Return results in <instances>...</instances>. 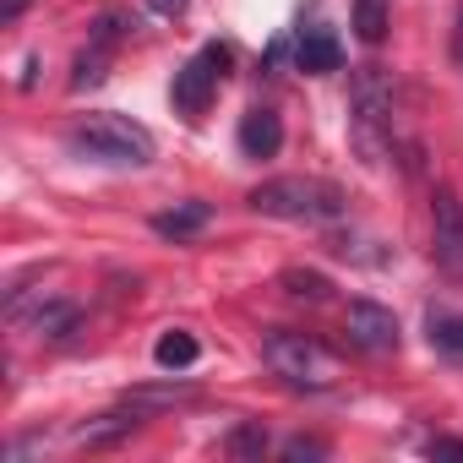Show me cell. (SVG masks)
<instances>
[{
    "mask_svg": "<svg viewBox=\"0 0 463 463\" xmlns=\"http://www.w3.org/2000/svg\"><path fill=\"white\" fill-rule=\"evenodd\" d=\"M223 452H229V458H262V452H268V430L235 425V430H229V441H223Z\"/></svg>",
    "mask_w": 463,
    "mask_h": 463,
    "instance_id": "d6986e66",
    "label": "cell"
},
{
    "mask_svg": "<svg viewBox=\"0 0 463 463\" xmlns=\"http://www.w3.org/2000/svg\"><path fill=\"white\" fill-rule=\"evenodd\" d=\"M458 273H463V262H458Z\"/></svg>",
    "mask_w": 463,
    "mask_h": 463,
    "instance_id": "d4e9b609",
    "label": "cell"
},
{
    "mask_svg": "<svg viewBox=\"0 0 463 463\" xmlns=\"http://www.w3.org/2000/svg\"><path fill=\"white\" fill-rule=\"evenodd\" d=\"M344 333H349V344H360L365 354H392L398 338H403L398 317H392L387 306H376V300H349V311H344Z\"/></svg>",
    "mask_w": 463,
    "mask_h": 463,
    "instance_id": "8992f818",
    "label": "cell"
},
{
    "mask_svg": "<svg viewBox=\"0 0 463 463\" xmlns=\"http://www.w3.org/2000/svg\"><path fill=\"white\" fill-rule=\"evenodd\" d=\"M23 12H28V0H0V28H12Z\"/></svg>",
    "mask_w": 463,
    "mask_h": 463,
    "instance_id": "7402d4cb",
    "label": "cell"
},
{
    "mask_svg": "<svg viewBox=\"0 0 463 463\" xmlns=\"http://www.w3.org/2000/svg\"><path fill=\"white\" fill-rule=\"evenodd\" d=\"M137 425H142V414L120 403V414H93L88 425H77V441H82V447H115V441H126Z\"/></svg>",
    "mask_w": 463,
    "mask_h": 463,
    "instance_id": "8fae6325",
    "label": "cell"
},
{
    "mask_svg": "<svg viewBox=\"0 0 463 463\" xmlns=\"http://www.w3.org/2000/svg\"><path fill=\"white\" fill-rule=\"evenodd\" d=\"M354 33H360V44L387 39V0H354Z\"/></svg>",
    "mask_w": 463,
    "mask_h": 463,
    "instance_id": "e0dca14e",
    "label": "cell"
},
{
    "mask_svg": "<svg viewBox=\"0 0 463 463\" xmlns=\"http://www.w3.org/2000/svg\"><path fill=\"white\" fill-rule=\"evenodd\" d=\"M104 71H109V44H93V39H88V50H82L77 66H71V88H77V93H82V88H99Z\"/></svg>",
    "mask_w": 463,
    "mask_h": 463,
    "instance_id": "2e32d148",
    "label": "cell"
},
{
    "mask_svg": "<svg viewBox=\"0 0 463 463\" xmlns=\"http://www.w3.org/2000/svg\"><path fill=\"white\" fill-rule=\"evenodd\" d=\"M295 66L306 77H327V71H344V44L333 28H306L295 39Z\"/></svg>",
    "mask_w": 463,
    "mask_h": 463,
    "instance_id": "ba28073f",
    "label": "cell"
},
{
    "mask_svg": "<svg viewBox=\"0 0 463 463\" xmlns=\"http://www.w3.org/2000/svg\"><path fill=\"white\" fill-rule=\"evenodd\" d=\"M185 398H191L185 387H131L120 403H126V409H137V414L147 420V414H164V409H175V403H185Z\"/></svg>",
    "mask_w": 463,
    "mask_h": 463,
    "instance_id": "9a60e30c",
    "label": "cell"
},
{
    "mask_svg": "<svg viewBox=\"0 0 463 463\" xmlns=\"http://www.w3.org/2000/svg\"><path fill=\"white\" fill-rule=\"evenodd\" d=\"M262 360H268V371L284 376L289 387H311V392H322V387L333 382V360H327V349H322L317 338H306V333H268V338H262Z\"/></svg>",
    "mask_w": 463,
    "mask_h": 463,
    "instance_id": "277c9868",
    "label": "cell"
},
{
    "mask_svg": "<svg viewBox=\"0 0 463 463\" xmlns=\"http://www.w3.org/2000/svg\"><path fill=\"white\" fill-rule=\"evenodd\" d=\"M196 354H202V344H196L185 327H169V333L153 344V360H158L164 371H185V365H196Z\"/></svg>",
    "mask_w": 463,
    "mask_h": 463,
    "instance_id": "5bb4252c",
    "label": "cell"
},
{
    "mask_svg": "<svg viewBox=\"0 0 463 463\" xmlns=\"http://www.w3.org/2000/svg\"><path fill=\"white\" fill-rule=\"evenodd\" d=\"M452 55H458V66H463V12H458V23H452Z\"/></svg>",
    "mask_w": 463,
    "mask_h": 463,
    "instance_id": "cb8c5ba5",
    "label": "cell"
},
{
    "mask_svg": "<svg viewBox=\"0 0 463 463\" xmlns=\"http://www.w3.org/2000/svg\"><path fill=\"white\" fill-rule=\"evenodd\" d=\"M251 207L268 213V218H289V223H333L344 218V191L333 180H317V175H279V180H262L251 191Z\"/></svg>",
    "mask_w": 463,
    "mask_h": 463,
    "instance_id": "7a4b0ae2",
    "label": "cell"
},
{
    "mask_svg": "<svg viewBox=\"0 0 463 463\" xmlns=\"http://www.w3.org/2000/svg\"><path fill=\"white\" fill-rule=\"evenodd\" d=\"M349 109H354V142H360V153L371 164L398 153V142H403V99H398L392 71L360 66L354 82H349Z\"/></svg>",
    "mask_w": 463,
    "mask_h": 463,
    "instance_id": "6da1fadb",
    "label": "cell"
},
{
    "mask_svg": "<svg viewBox=\"0 0 463 463\" xmlns=\"http://www.w3.org/2000/svg\"><path fill=\"white\" fill-rule=\"evenodd\" d=\"M430 458H463V441L458 436H436L430 441Z\"/></svg>",
    "mask_w": 463,
    "mask_h": 463,
    "instance_id": "44dd1931",
    "label": "cell"
},
{
    "mask_svg": "<svg viewBox=\"0 0 463 463\" xmlns=\"http://www.w3.org/2000/svg\"><path fill=\"white\" fill-rule=\"evenodd\" d=\"M284 147V120L273 109H246L241 120V153L246 158H273Z\"/></svg>",
    "mask_w": 463,
    "mask_h": 463,
    "instance_id": "9c48e42d",
    "label": "cell"
},
{
    "mask_svg": "<svg viewBox=\"0 0 463 463\" xmlns=\"http://www.w3.org/2000/svg\"><path fill=\"white\" fill-rule=\"evenodd\" d=\"M229 61H235V55H229V44H202L180 71H175V88H169V99H175V109L180 115H202L207 104H213V93H218V82L229 77Z\"/></svg>",
    "mask_w": 463,
    "mask_h": 463,
    "instance_id": "5b68a950",
    "label": "cell"
},
{
    "mask_svg": "<svg viewBox=\"0 0 463 463\" xmlns=\"http://www.w3.org/2000/svg\"><path fill=\"white\" fill-rule=\"evenodd\" d=\"M430 344L441 349V354H458L463 360V317H452V311H430Z\"/></svg>",
    "mask_w": 463,
    "mask_h": 463,
    "instance_id": "ac0fdd59",
    "label": "cell"
},
{
    "mask_svg": "<svg viewBox=\"0 0 463 463\" xmlns=\"http://www.w3.org/2000/svg\"><path fill=\"white\" fill-rule=\"evenodd\" d=\"M66 147L99 164H131V169L153 164V131L137 126L131 115H88L66 131Z\"/></svg>",
    "mask_w": 463,
    "mask_h": 463,
    "instance_id": "3957f363",
    "label": "cell"
},
{
    "mask_svg": "<svg viewBox=\"0 0 463 463\" xmlns=\"http://www.w3.org/2000/svg\"><path fill=\"white\" fill-rule=\"evenodd\" d=\"M284 458H295V463H306V458H327V441H317V436H289V441H284Z\"/></svg>",
    "mask_w": 463,
    "mask_h": 463,
    "instance_id": "ffe728a7",
    "label": "cell"
},
{
    "mask_svg": "<svg viewBox=\"0 0 463 463\" xmlns=\"http://www.w3.org/2000/svg\"><path fill=\"white\" fill-rule=\"evenodd\" d=\"M279 289H284L289 300H311V306L333 300V284H327V273H317V268H284V273H279Z\"/></svg>",
    "mask_w": 463,
    "mask_h": 463,
    "instance_id": "4fadbf2b",
    "label": "cell"
},
{
    "mask_svg": "<svg viewBox=\"0 0 463 463\" xmlns=\"http://www.w3.org/2000/svg\"><path fill=\"white\" fill-rule=\"evenodd\" d=\"M147 6H153L158 17H180V12H185V0H147Z\"/></svg>",
    "mask_w": 463,
    "mask_h": 463,
    "instance_id": "603a6c76",
    "label": "cell"
},
{
    "mask_svg": "<svg viewBox=\"0 0 463 463\" xmlns=\"http://www.w3.org/2000/svg\"><path fill=\"white\" fill-rule=\"evenodd\" d=\"M28 327H33L39 338H71V333L82 327V306H71V300H44Z\"/></svg>",
    "mask_w": 463,
    "mask_h": 463,
    "instance_id": "7c38bea8",
    "label": "cell"
},
{
    "mask_svg": "<svg viewBox=\"0 0 463 463\" xmlns=\"http://www.w3.org/2000/svg\"><path fill=\"white\" fill-rule=\"evenodd\" d=\"M430 257L447 273H458V262H463V207L452 191H436V202H430Z\"/></svg>",
    "mask_w": 463,
    "mask_h": 463,
    "instance_id": "52a82bcc",
    "label": "cell"
},
{
    "mask_svg": "<svg viewBox=\"0 0 463 463\" xmlns=\"http://www.w3.org/2000/svg\"><path fill=\"white\" fill-rule=\"evenodd\" d=\"M207 223H213V207H207V202H175V207H164V213L153 218V235H164V241H191V235H202Z\"/></svg>",
    "mask_w": 463,
    "mask_h": 463,
    "instance_id": "30bf717a",
    "label": "cell"
}]
</instances>
